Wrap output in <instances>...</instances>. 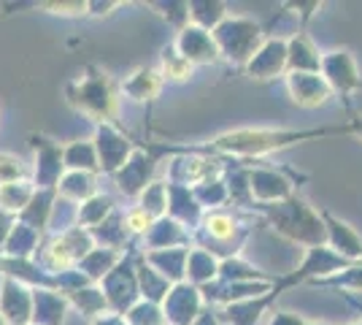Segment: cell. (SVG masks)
Wrapping results in <instances>:
<instances>
[{"label": "cell", "mask_w": 362, "mask_h": 325, "mask_svg": "<svg viewBox=\"0 0 362 325\" xmlns=\"http://www.w3.org/2000/svg\"><path fill=\"white\" fill-rule=\"evenodd\" d=\"M327 74H330L332 84L344 95L360 87V76H357V68H354V60L349 57V52H335V57L327 60Z\"/></svg>", "instance_id": "cell-1"}, {"label": "cell", "mask_w": 362, "mask_h": 325, "mask_svg": "<svg viewBox=\"0 0 362 325\" xmlns=\"http://www.w3.org/2000/svg\"><path fill=\"white\" fill-rule=\"evenodd\" d=\"M211 228H214V233H216V236H227V228H230V222H227V219H211Z\"/></svg>", "instance_id": "cell-2"}, {"label": "cell", "mask_w": 362, "mask_h": 325, "mask_svg": "<svg viewBox=\"0 0 362 325\" xmlns=\"http://www.w3.org/2000/svg\"><path fill=\"white\" fill-rule=\"evenodd\" d=\"M351 133H357V136L362 139V120H357V122L351 125Z\"/></svg>", "instance_id": "cell-3"}]
</instances>
